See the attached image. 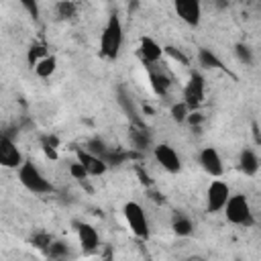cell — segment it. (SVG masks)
<instances>
[{
  "label": "cell",
  "mask_w": 261,
  "mask_h": 261,
  "mask_svg": "<svg viewBox=\"0 0 261 261\" xmlns=\"http://www.w3.org/2000/svg\"><path fill=\"white\" fill-rule=\"evenodd\" d=\"M122 39H124V31H122L120 16L116 12H112L102 29V35H100V55L108 61H114L120 55Z\"/></svg>",
  "instance_id": "obj_1"
},
{
  "label": "cell",
  "mask_w": 261,
  "mask_h": 261,
  "mask_svg": "<svg viewBox=\"0 0 261 261\" xmlns=\"http://www.w3.org/2000/svg\"><path fill=\"white\" fill-rule=\"evenodd\" d=\"M16 175H18V181L22 184V188H27L33 194H51L53 192V184L43 175V171L31 159L22 161V165L16 169Z\"/></svg>",
  "instance_id": "obj_2"
},
{
  "label": "cell",
  "mask_w": 261,
  "mask_h": 261,
  "mask_svg": "<svg viewBox=\"0 0 261 261\" xmlns=\"http://www.w3.org/2000/svg\"><path fill=\"white\" fill-rule=\"evenodd\" d=\"M222 212H224V218H226L230 224L245 226V228L255 226V216H253L251 204H249L247 196H243V194H234V196H230L228 202L224 204Z\"/></svg>",
  "instance_id": "obj_3"
},
{
  "label": "cell",
  "mask_w": 261,
  "mask_h": 261,
  "mask_svg": "<svg viewBox=\"0 0 261 261\" xmlns=\"http://www.w3.org/2000/svg\"><path fill=\"white\" fill-rule=\"evenodd\" d=\"M122 216L130 228V232L137 237V239H149V218H147V212L145 208L139 204V202H126L122 206Z\"/></svg>",
  "instance_id": "obj_4"
},
{
  "label": "cell",
  "mask_w": 261,
  "mask_h": 261,
  "mask_svg": "<svg viewBox=\"0 0 261 261\" xmlns=\"http://www.w3.org/2000/svg\"><path fill=\"white\" fill-rule=\"evenodd\" d=\"M206 98V82L202 77L200 71H192L188 84L184 86V94H181V102L188 106L190 112H196L202 102Z\"/></svg>",
  "instance_id": "obj_5"
},
{
  "label": "cell",
  "mask_w": 261,
  "mask_h": 261,
  "mask_svg": "<svg viewBox=\"0 0 261 261\" xmlns=\"http://www.w3.org/2000/svg\"><path fill=\"white\" fill-rule=\"evenodd\" d=\"M230 198V188L222 179H212L208 190H206V210L208 212H220L224 204Z\"/></svg>",
  "instance_id": "obj_6"
},
{
  "label": "cell",
  "mask_w": 261,
  "mask_h": 261,
  "mask_svg": "<svg viewBox=\"0 0 261 261\" xmlns=\"http://www.w3.org/2000/svg\"><path fill=\"white\" fill-rule=\"evenodd\" d=\"M153 157L167 173H179L181 171V157L177 155V151L171 145H167V143L155 145L153 147Z\"/></svg>",
  "instance_id": "obj_7"
},
{
  "label": "cell",
  "mask_w": 261,
  "mask_h": 261,
  "mask_svg": "<svg viewBox=\"0 0 261 261\" xmlns=\"http://www.w3.org/2000/svg\"><path fill=\"white\" fill-rule=\"evenodd\" d=\"M22 161H24V157H22L20 149L16 147V143L8 135H0V167L18 169L22 165Z\"/></svg>",
  "instance_id": "obj_8"
},
{
  "label": "cell",
  "mask_w": 261,
  "mask_h": 261,
  "mask_svg": "<svg viewBox=\"0 0 261 261\" xmlns=\"http://www.w3.org/2000/svg\"><path fill=\"white\" fill-rule=\"evenodd\" d=\"M177 16L190 24V27H198L202 20V4L198 0H175L173 4Z\"/></svg>",
  "instance_id": "obj_9"
},
{
  "label": "cell",
  "mask_w": 261,
  "mask_h": 261,
  "mask_svg": "<svg viewBox=\"0 0 261 261\" xmlns=\"http://www.w3.org/2000/svg\"><path fill=\"white\" fill-rule=\"evenodd\" d=\"M198 161L202 165V169L212 175V177H220L224 173V163H222V157L220 153L214 149V147H204L198 155Z\"/></svg>",
  "instance_id": "obj_10"
},
{
  "label": "cell",
  "mask_w": 261,
  "mask_h": 261,
  "mask_svg": "<svg viewBox=\"0 0 261 261\" xmlns=\"http://www.w3.org/2000/svg\"><path fill=\"white\" fill-rule=\"evenodd\" d=\"M75 232H77V239H80V245H82V251L84 253H94L98 251V245H100V237H98V230L88 224V222H77L75 224Z\"/></svg>",
  "instance_id": "obj_11"
},
{
  "label": "cell",
  "mask_w": 261,
  "mask_h": 261,
  "mask_svg": "<svg viewBox=\"0 0 261 261\" xmlns=\"http://www.w3.org/2000/svg\"><path fill=\"white\" fill-rule=\"evenodd\" d=\"M77 161H80L82 167L86 169L88 177H98V175H104V173L108 171V165H106L100 157L88 153L86 149H77Z\"/></svg>",
  "instance_id": "obj_12"
},
{
  "label": "cell",
  "mask_w": 261,
  "mask_h": 261,
  "mask_svg": "<svg viewBox=\"0 0 261 261\" xmlns=\"http://www.w3.org/2000/svg\"><path fill=\"white\" fill-rule=\"evenodd\" d=\"M139 55L145 63H157L161 57H163V47L151 39V37H143L141 43H139Z\"/></svg>",
  "instance_id": "obj_13"
},
{
  "label": "cell",
  "mask_w": 261,
  "mask_h": 261,
  "mask_svg": "<svg viewBox=\"0 0 261 261\" xmlns=\"http://www.w3.org/2000/svg\"><path fill=\"white\" fill-rule=\"evenodd\" d=\"M128 141H130V147L135 151H147L151 147V137H149V133H147L145 126L130 124V128H128Z\"/></svg>",
  "instance_id": "obj_14"
},
{
  "label": "cell",
  "mask_w": 261,
  "mask_h": 261,
  "mask_svg": "<svg viewBox=\"0 0 261 261\" xmlns=\"http://www.w3.org/2000/svg\"><path fill=\"white\" fill-rule=\"evenodd\" d=\"M239 169L245 175H257L259 171V157L253 149H243L239 155Z\"/></svg>",
  "instance_id": "obj_15"
},
{
  "label": "cell",
  "mask_w": 261,
  "mask_h": 261,
  "mask_svg": "<svg viewBox=\"0 0 261 261\" xmlns=\"http://www.w3.org/2000/svg\"><path fill=\"white\" fill-rule=\"evenodd\" d=\"M198 63H200L202 69H226L222 59L212 49H208V47L198 49Z\"/></svg>",
  "instance_id": "obj_16"
},
{
  "label": "cell",
  "mask_w": 261,
  "mask_h": 261,
  "mask_svg": "<svg viewBox=\"0 0 261 261\" xmlns=\"http://www.w3.org/2000/svg\"><path fill=\"white\" fill-rule=\"evenodd\" d=\"M118 104L122 106V110L126 112V116L133 120V124H135V126H145V124H143V118L139 116V110H137V106H135L133 98H130L122 88L118 90Z\"/></svg>",
  "instance_id": "obj_17"
},
{
  "label": "cell",
  "mask_w": 261,
  "mask_h": 261,
  "mask_svg": "<svg viewBox=\"0 0 261 261\" xmlns=\"http://www.w3.org/2000/svg\"><path fill=\"white\" fill-rule=\"evenodd\" d=\"M149 84H151V90L157 94V96H165L171 88V80L169 75H165L163 71H155L151 69L149 71Z\"/></svg>",
  "instance_id": "obj_18"
},
{
  "label": "cell",
  "mask_w": 261,
  "mask_h": 261,
  "mask_svg": "<svg viewBox=\"0 0 261 261\" xmlns=\"http://www.w3.org/2000/svg\"><path fill=\"white\" fill-rule=\"evenodd\" d=\"M57 69V57L55 55H47L43 57L37 65H35V73L41 77V80H49Z\"/></svg>",
  "instance_id": "obj_19"
},
{
  "label": "cell",
  "mask_w": 261,
  "mask_h": 261,
  "mask_svg": "<svg viewBox=\"0 0 261 261\" xmlns=\"http://www.w3.org/2000/svg\"><path fill=\"white\" fill-rule=\"evenodd\" d=\"M171 228L177 237H190L194 232V222L186 214H175L173 220H171Z\"/></svg>",
  "instance_id": "obj_20"
},
{
  "label": "cell",
  "mask_w": 261,
  "mask_h": 261,
  "mask_svg": "<svg viewBox=\"0 0 261 261\" xmlns=\"http://www.w3.org/2000/svg\"><path fill=\"white\" fill-rule=\"evenodd\" d=\"M45 253L49 255L51 261H65V257L69 255V247L63 241H51L49 247L45 249Z\"/></svg>",
  "instance_id": "obj_21"
},
{
  "label": "cell",
  "mask_w": 261,
  "mask_h": 261,
  "mask_svg": "<svg viewBox=\"0 0 261 261\" xmlns=\"http://www.w3.org/2000/svg\"><path fill=\"white\" fill-rule=\"evenodd\" d=\"M49 53H47V47L43 45V43H33L31 47H29V51H27V61H29V65L31 67H35L43 57H47Z\"/></svg>",
  "instance_id": "obj_22"
},
{
  "label": "cell",
  "mask_w": 261,
  "mask_h": 261,
  "mask_svg": "<svg viewBox=\"0 0 261 261\" xmlns=\"http://www.w3.org/2000/svg\"><path fill=\"white\" fill-rule=\"evenodd\" d=\"M169 114H171V120H173V122H177V124H184V122L188 120V114H190V110H188V106H186L184 102H175V104H171V108H169Z\"/></svg>",
  "instance_id": "obj_23"
},
{
  "label": "cell",
  "mask_w": 261,
  "mask_h": 261,
  "mask_svg": "<svg viewBox=\"0 0 261 261\" xmlns=\"http://www.w3.org/2000/svg\"><path fill=\"white\" fill-rule=\"evenodd\" d=\"M108 149H110V147H108L102 139H98V137H96V139H90L88 145H86V151L92 153V155H96V157H100V159L108 153ZM102 161H104V159H102Z\"/></svg>",
  "instance_id": "obj_24"
},
{
  "label": "cell",
  "mask_w": 261,
  "mask_h": 261,
  "mask_svg": "<svg viewBox=\"0 0 261 261\" xmlns=\"http://www.w3.org/2000/svg\"><path fill=\"white\" fill-rule=\"evenodd\" d=\"M234 55H237V59H239L241 63H245V65H251V63H253V49H251L247 43H237V45H234Z\"/></svg>",
  "instance_id": "obj_25"
},
{
  "label": "cell",
  "mask_w": 261,
  "mask_h": 261,
  "mask_svg": "<svg viewBox=\"0 0 261 261\" xmlns=\"http://www.w3.org/2000/svg\"><path fill=\"white\" fill-rule=\"evenodd\" d=\"M55 12H57V16H61V18H71V16H75V12H77V4L75 2H57L55 4Z\"/></svg>",
  "instance_id": "obj_26"
},
{
  "label": "cell",
  "mask_w": 261,
  "mask_h": 261,
  "mask_svg": "<svg viewBox=\"0 0 261 261\" xmlns=\"http://www.w3.org/2000/svg\"><path fill=\"white\" fill-rule=\"evenodd\" d=\"M67 171H69V175L73 177V179H77V181H84V179H88V173H86V169L82 167V163L75 159V161H71L69 165H67Z\"/></svg>",
  "instance_id": "obj_27"
},
{
  "label": "cell",
  "mask_w": 261,
  "mask_h": 261,
  "mask_svg": "<svg viewBox=\"0 0 261 261\" xmlns=\"http://www.w3.org/2000/svg\"><path fill=\"white\" fill-rule=\"evenodd\" d=\"M51 241H53V239H51V234H47V232H41V234H35V237H33V245H35L37 249H41V251H45Z\"/></svg>",
  "instance_id": "obj_28"
},
{
  "label": "cell",
  "mask_w": 261,
  "mask_h": 261,
  "mask_svg": "<svg viewBox=\"0 0 261 261\" xmlns=\"http://www.w3.org/2000/svg\"><path fill=\"white\" fill-rule=\"evenodd\" d=\"M41 147L59 149V139H57L55 135H43V137H41Z\"/></svg>",
  "instance_id": "obj_29"
},
{
  "label": "cell",
  "mask_w": 261,
  "mask_h": 261,
  "mask_svg": "<svg viewBox=\"0 0 261 261\" xmlns=\"http://www.w3.org/2000/svg\"><path fill=\"white\" fill-rule=\"evenodd\" d=\"M163 53H169L173 59H177V61H181L184 65H188V57H186L181 51H175V47H163Z\"/></svg>",
  "instance_id": "obj_30"
},
{
  "label": "cell",
  "mask_w": 261,
  "mask_h": 261,
  "mask_svg": "<svg viewBox=\"0 0 261 261\" xmlns=\"http://www.w3.org/2000/svg\"><path fill=\"white\" fill-rule=\"evenodd\" d=\"M22 8L33 16V18H37L39 16V4L37 2H31V0H22Z\"/></svg>",
  "instance_id": "obj_31"
},
{
  "label": "cell",
  "mask_w": 261,
  "mask_h": 261,
  "mask_svg": "<svg viewBox=\"0 0 261 261\" xmlns=\"http://www.w3.org/2000/svg\"><path fill=\"white\" fill-rule=\"evenodd\" d=\"M41 149H43V153H45L49 159H53V161L59 157V155H57V149H51V147H41Z\"/></svg>",
  "instance_id": "obj_32"
},
{
  "label": "cell",
  "mask_w": 261,
  "mask_h": 261,
  "mask_svg": "<svg viewBox=\"0 0 261 261\" xmlns=\"http://www.w3.org/2000/svg\"><path fill=\"white\" fill-rule=\"evenodd\" d=\"M253 137H255V143L261 141V139H259V126H257V122H253Z\"/></svg>",
  "instance_id": "obj_33"
},
{
  "label": "cell",
  "mask_w": 261,
  "mask_h": 261,
  "mask_svg": "<svg viewBox=\"0 0 261 261\" xmlns=\"http://www.w3.org/2000/svg\"><path fill=\"white\" fill-rule=\"evenodd\" d=\"M49 261H51V259H49Z\"/></svg>",
  "instance_id": "obj_34"
}]
</instances>
